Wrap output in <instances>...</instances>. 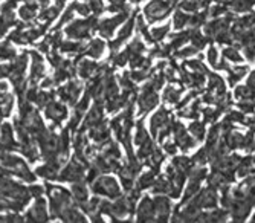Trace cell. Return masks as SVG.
I'll use <instances>...</instances> for the list:
<instances>
[{
  "label": "cell",
  "instance_id": "30bf717a",
  "mask_svg": "<svg viewBox=\"0 0 255 223\" xmlns=\"http://www.w3.org/2000/svg\"><path fill=\"white\" fill-rule=\"evenodd\" d=\"M81 91H83V84L80 81L71 80L58 89L57 95L61 98V103L69 104V106H75L81 97Z\"/></svg>",
  "mask_w": 255,
  "mask_h": 223
},
{
  "label": "cell",
  "instance_id": "e0dca14e",
  "mask_svg": "<svg viewBox=\"0 0 255 223\" xmlns=\"http://www.w3.org/2000/svg\"><path fill=\"white\" fill-rule=\"evenodd\" d=\"M234 100L237 101V104L240 103H255V91L251 87H248L245 83H240L234 87L233 91Z\"/></svg>",
  "mask_w": 255,
  "mask_h": 223
},
{
  "label": "cell",
  "instance_id": "4fadbf2b",
  "mask_svg": "<svg viewBox=\"0 0 255 223\" xmlns=\"http://www.w3.org/2000/svg\"><path fill=\"white\" fill-rule=\"evenodd\" d=\"M71 194H72V199L74 202L81 208L84 204H87V200L90 199L89 194H90V188H89V184L84 181V182H75V184H71Z\"/></svg>",
  "mask_w": 255,
  "mask_h": 223
},
{
  "label": "cell",
  "instance_id": "f1b7e54d",
  "mask_svg": "<svg viewBox=\"0 0 255 223\" xmlns=\"http://www.w3.org/2000/svg\"><path fill=\"white\" fill-rule=\"evenodd\" d=\"M130 3H133V5H139L141 2H144V0H128Z\"/></svg>",
  "mask_w": 255,
  "mask_h": 223
},
{
  "label": "cell",
  "instance_id": "44dd1931",
  "mask_svg": "<svg viewBox=\"0 0 255 223\" xmlns=\"http://www.w3.org/2000/svg\"><path fill=\"white\" fill-rule=\"evenodd\" d=\"M222 61V55H220V48L216 43H210L206 48V63L211 66L214 71H219V66Z\"/></svg>",
  "mask_w": 255,
  "mask_h": 223
},
{
  "label": "cell",
  "instance_id": "7402d4cb",
  "mask_svg": "<svg viewBox=\"0 0 255 223\" xmlns=\"http://www.w3.org/2000/svg\"><path fill=\"white\" fill-rule=\"evenodd\" d=\"M188 131H190V135L197 141V142H203L206 139V135H208V128H206V124L203 121H191L190 125L187 127Z\"/></svg>",
  "mask_w": 255,
  "mask_h": 223
},
{
  "label": "cell",
  "instance_id": "8992f818",
  "mask_svg": "<svg viewBox=\"0 0 255 223\" xmlns=\"http://www.w3.org/2000/svg\"><path fill=\"white\" fill-rule=\"evenodd\" d=\"M131 9H127V11H121L118 12L117 15H113L110 18H106V20H101L98 21V26H97V31L101 34V37L104 38H112L115 35V31H117L121 25H124L127 18L131 15Z\"/></svg>",
  "mask_w": 255,
  "mask_h": 223
},
{
  "label": "cell",
  "instance_id": "d6986e66",
  "mask_svg": "<svg viewBox=\"0 0 255 223\" xmlns=\"http://www.w3.org/2000/svg\"><path fill=\"white\" fill-rule=\"evenodd\" d=\"M104 49H106V43L101 40V38H94L87 46L84 48L83 54L89 58H94V60H98L101 58V55L104 54Z\"/></svg>",
  "mask_w": 255,
  "mask_h": 223
},
{
  "label": "cell",
  "instance_id": "6da1fadb",
  "mask_svg": "<svg viewBox=\"0 0 255 223\" xmlns=\"http://www.w3.org/2000/svg\"><path fill=\"white\" fill-rule=\"evenodd\" d=\"M89 188L90 193L101 197V199H107V200H113L118 199L124 194V190L121 187V182L112 174H98L95 179H92L89 182Z\"/></svg>",
  "mask_w": 255,
  "mask_h": 223
},
{
  "label": "cell",
  "instance_id": "cb8c5ba5",
  "mask_svg": "<svg viewBox=\"0 0 255 223\" xmlns=\"http://www.w3.org/2000/svg\"><path fill=\"white\" fill-rule=\"evenodd\" d=\"M150 34H151V38H153V41H154V43L164 41V40H165V38H168V35L171 34V23L168 21V23L162 25V26L151 28Z\"/></svg>",
  "mask_w": 255,
  "mask_h": 223
},
{
  "label": "cell",
  "instance_id": "484cf974",
  "mask_svg": "<svg viewBox=\"0 0 255 223\" xmlns=\"http://www.w3.org/2000/svg\"><path fill=\"white\" fill-rule=\"evenodd\" d=\"M180 95H182V91L180 89H176L174 86H168L164 92V101L170 103V104H174L180 100Z\"/></svg>",
  "mask_w": 255,
  "mask_h": 223
},
{
  "label": "cell",
  "instance_id": "83f0119b",
  "mask_svg": "<svg viewBox=\"0 0 255 223\" xmlns=\"http://www.w3.org/2000/svg\"><path fill=\"white\" fill-rule=\"evenodd\" d=\"M109 223H134V219L133 217H126V219L109 217Z\"/></svg>",
  "mask_w": 255,
  "mask_h": 223
},
{
  "label": "cell",
  "instance_id": "52a82bcc",
  "mask_svg": "<svg viewBox=\"0 0 255 223\" xmlns=\"http://www.w3.org/2000/svg\"><path fill=\"white\" fill-rule=\"evenodd\" d=\"M51 220V213H49V205L48 200L43 197L34 199V204L29 207L26 213V222L29 223H48Z\"/></svg>",
  "mask_w": 255,
  "mask_h": 223
},
{
  "label": "cell",
  "instance_id": "ba28073f",
  "mask_svg": "<svg viewBox=\"0 0 255 223\" xmlns=\"http://www.w3.org/2000/svg\"><path fill=\"white\" fill-rule=\"evenodd\" d=\"M137 14H139V11L131 12V15L127 18V21L123 25V28L120 29L117 38H113V40L109 41V48H110V51H112L113 54H117L118 49L123 46V44L130 38V35L133 34V29L136 28V18H137Z\"/></svg>",
  "mask_w": 255,
  "mask_h": 223
},
{
  "label": "cell",
  "instance_id": "9c48e42d",
  "mask_svg": "<svg viewBox=\"0 0 255 223\" xmlns=\"http://www.w3.org/2000/svg\"><path fill=\"white\" fill-rule=\"evenodd\" d=\"M44 115H46V118H48L52 122L54 127H58V125H61L63 121H66L69 118V110H67L64 103L52 100L51 103L46 104Z\"/></svg>",
  "mask_w": 255,
  "mask_h": 223
},
{
  "label": "cell",
  "instance_id": "3957f363",
  "mask_svg": "<svg viewBox=\"0 0 255 223\" xmlns=\"http://www.w3.org/2000/svg\"><path fill=\"white\" fill-rule=\"evenodd\" d=\"M97 26H98L97 15L89 17L86 20H72V23H69L64 28V34L67 35V38L81 41L84 38H89L92 32L97 31Z\"/></svg>",
  "mask_w": 255,
  "mask_h": 223
},
{
  "label": "cell",
  "instance_id": "ac0fdd59",
  "mask_svg": "<svg viewBox=\"0 0 255 223\" xmlns=\"http://www.w3.org/2000/svg\"><path fill=\"white\" fill-rule=\"evenodd\" d=\"M100 64L94 60H81L80 64L77 66V72L83 80H89L95 74H98Z\"/></svg>",
  "mask_w": 255,
  "mask_h": 223
},
{
  "label": "cell",
  "instance_id": "5b68a950",
  "mask_svg": "<svg viewBox=\"0 0 255 223\" xmlns=\"http://www.w3.org/2000/svg\"><path fill=\"white\" fill-rule=\"evenodd\" d=\"M176 9L173 3L168 0H150V2L144 6V20L147 23L153 25L156 21H162L171 15V12Z\"/></svg>",
  "mask_w": 255,
  "mask_h": 223
},
{
  "label": "cell",
  "instance_id": "2e32d148",
  "mask_svg": "<svg viewBox=\"0 0 255 223\" xmlns=\"http://www.w3.org/2000/svg\"><path fill=\"white\" fill-rule=\"evenodd\" d=\"M191 17H193V14H188V12H185V11L176 8L173 11V18L170 21V23H171V29H174V31H183V29L190 28Z\"/></svg>",
  "mask_w": 255,
  "mask_h": 223
},
{
  "label": "cell",
  "instance_id": "f546056e",
  "mask_svg": "<svg viewBox=\"0 0 255 223\" xmlns=\"http://www.w3.org/2000/svg\"><path fill=\"white\" fill-rule=\"evenodd\" d=\"M48 223H63V222H60V220H54V222H51V220H49Z\"/></svg>",
  "mask_w": 255,
  "mask_h": 223
},
{
  "label": "cell",
  "instance_id": "d4e9b609",
  "mask_svg": "<svg viewBox=\"0 0 255 223\" xmlns=\"http://www.w3.org/2000/svg\"><path fill=\"white\" fill-rule=\"evenodd\" d=\"M15 57H17V52L9 40L0 43V60H14Z\"/></svg>",
  "mask_w": 255,
  "mask_h": 223
},
{
  "label": "cell",
  "instance_id": "5bb4252c",
  "mask_svg": "<svg viewBox=\"0 0 255 223\" xmlns=\"http://www.w3.org/2000/svg\"><path fill=\"white\" fill-rule=\"evenodd\" d=\"M220 55L225 61L229 64H243L246 60L242 54V49L239 48V44H229V46H223L220 49Z\"/></svg>",
  "mask_w": 255,
  "mask_h": 223
},
{
  "label": "cell",
  "instance_id": "8fae6325",
  "mask_svg": "<svg viewBox=\"0 0 255 223\" xmlns=\"http://www.w3.org/2000/svg\"><path fill=\"white\" fill-rule=\"evenodd\" d=\"M18 150V142L14 138V127L9 122H3L0 125V151L11 153Z\"/></svg>",
  "mask_w": 255,
  "mask_h": 223
},
{
  "label": "cell",
  "instance_id": "7a4b0ae2",
  "mask_svg": "<svg viewBox=\"0 0 255 223\" xmlns=\"http://www.w3.org/2000/svg\"><path fill=\"white\" fill-rule=\"evenodd\" d=\"M0 165H2L9 174H14L17 177H20L21 181L25 182H35L37 176L35 173L28 167L26 161L21 159L20 156H15L12 153H0Z\"/></svg>",
  "mask_w": 255,
  "mask_h": 223
},
{
  "label": "cell",
  "instance_id": "9a60e30c",
  "mask_svg": "<svg viewBox=\"0 0 255 223\" xmlns=\"http://www.w3.org/2000/svg\"><path fill=\"white\" fill-rule=\"evenodd\" d=\"M249 66L248 64H234L231 66V69L228 71V84L231 87H236L237 84L242 83V80H245V77L249 72Z\"/></svg>",
  "mask_w": 255,
  "mask_h": 223
},
{
  "label": "cell",
  "instance_id": "4316f807",
  "mask_svg": "<svg viewBox=\"0 0 255 223\" xmlns=\"http://www.w3.org/2000/svg\"><path fill=\"white\" fill-rule=\"evenodd\" d=\"M245 84L255 91V69H251V71L248 72V75L245 77Z\"/></svg>",
  "mask_w": 255,
  "mask_h": 223
},
{
  "label": "cell",
  "instance_id": "7c38bea8",
  "mask_svg": "<svg viewBox=\"0 0 255 223\" xmlns=\"http://www.w3.org/2000/svg\"><path fill=\"white\" fill-rule=\"evenodd\" d=\"M31 74H29V83L32 87H35L46 75V66L43 61V57L37 51H31Z\"/></svg>",
  "mask_w": 255,
  "mask_h": 223
},
{
  "label": "cell",
  "instance_id": "603a6c76",
  "mask_svg": "<svg viewBox=\"0 0 255 223\" xmlns=\"http://www.w3.org/2000/svg\"><path fill=\"white\" fill-rule=\"evenodd\" d=\"M18 12L23 21H31L38 15V3L32 2V0H28V2H25V5L20 8Z\"/></svg>",
  "mask_w": 255,
  "mask_h": 223
},
{
  "label": "cell",
  "instance_id": "ffe728a7",
  "mask_svg": "<svg viewBox=\"0 0 255 223\" xmlns=\"http://www.w3.org/2000/svg\"><path fill=\"white\" fill-rule=\"evenodd\" d=\"M14 107V95L6 92H0V119L9 118Z\"/></svg>",
  "mask_w": 255,
  "mask_h": 223
},
{
  "label": "cell",
  "instance_id": "277c9868",
  "mask_svg": "<svg viewBox=\"0 0 255 223\" xmlns=\"http://www.w3.org/2000/svg\"><path fill=\"white\" fill-rule=\"evenodd\" d=\"M86 179H87L86 164L77 158H72L63 165V168L58 173L57 181L63 184H75V182H84Z\"/></svg>",
  "mask_w": 255,
  "mask_h": 223
},
{
  "label": "cell",
  "instance_id": "4dcf8cb0",
  "mask_svg": "<svg viewBox=\"0 0 255 223\" xmlns=\"http://www.w3.org/2000/svg\"><path fill=\"white\" fill-rule=\"evenodd\" d=\"M254 11H255V9H254Z\"/></svg>",
  "mask_w": 255,
  "mask_h": 223
}]
</instances>
